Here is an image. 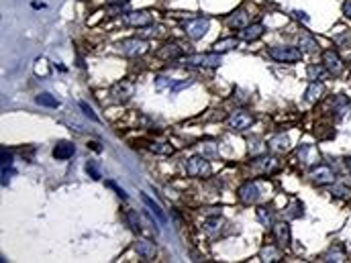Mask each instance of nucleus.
<instances>
[{
  "label": "nucleus",
  "mask_w": 351,
  "mask_h": 263,
  "mask_svg": "<svg viewBox=\"0 0 351 263\" xmlns=\"http://www.w3.org/2000/svg\"><path fill=\"white\" fill-rule=\"evenodd\" d=\"M35 100H37V104H39V106H47V108H57V106H59V100H57L55 96L47 94V92L39 94Z\"/></svg>",
  "instance_id": "nucleus-32"
},
{
  "label": "nucleus",
  "mask_w": 351,
  "mask_h": 263,
  "mask_svg": "<svg viewBox=\"0 0 351 263\" xmlns=\"http://www.w3.org/2000/svg\"><path fill=\"white\" fill-rule=\"evenodd\" d=\"M208 27H210V20L208 18H202V16H198V18H190L188 23H184V31H186V35L190 37V39H202L204 35H206V31H208Z\"/></svg>",
  "instance_id": "nucleus-8"
},
{
  "label": "nucleus",
  "mask_w": 351,
  "mask_h": 263,
  "mask_svg": "<svg viewBox=\"0 0 351 263\" xmlns=\"http://www.w3.org/2000/svg\"><path fill=\"white\" fill-rule=\"evenodd\" d=\"M309 178H311V182H313L315 186H329V184H335V182H337V176H335L333 167L323 165V163L313 165Z\"/></svg>",
  "instance_id": "nucleus-4"
},
{
  "label": "nucleus",
  "mask_w": 351,
  "mask_h": 263,
  "mask_svg": "<svg viewBox=\"0 0 351 263\" xmlns=\"http://www.w3.org/2000/svg\"><path fill=\"white\" fill-rule=\"evenodd\" d=\"M343 14H345L347 18H351V0H345V2H343Z\"/></svg>",
  "instance_id": "nucleus-44"
},
{
  "label": "nucleus",
  "mask_w": 351,
  "mask_h": 263,
  "mask_svg": "<svg viewBox=\"0 0 351 263\" xmlns=\"http://www.w3.org/2000/svg\"><path fill=\"white\" fill-rule=\"evenodd\" d=\"M108 188H113V190H117V194H119V196H121L123 200L127 198V194H125V190H123V188H119V186H117L115 182H108Z\"/></svg>",
  "instance_id": "nucleus-43"
},
{
  "label": "nucleus",
  "mask_w": 351,
  "mask_h": 263,
  "mask_svg": "<svg viewBox=\"0 0 351 263\" xmlns=\"http://www.w3.org/2000/svg\"><path fill=\"white\" fill-rule=\"evenodd\" d=\"M127 223L131 225L133 231H137V233L141 231V223H139V216H137L135 210H129V212H127Z\"/></svg>",
  "instance_id": "nucleus-36"
},
{
  "label": "nucleus",
  "mask_w": 351,
  "mask_h": 263,
  "mask_svg": "<svg viewBox=\"0 0 351 263\" xmlns=\"http://www.w3.org/2000/svg\"><path fill=\"white\" fill-rule=\"evenodd\" d=\"M221 229H223V223L218 221V216H212V218L204 221V225H202V231L206 235H210V237H216L221 233Z\"/></svg>",
  "instance_id": "nucleus-27"
},
{
  "label": "nucleus",
  "mask_w": 351,
  "mask_h": 263,
  "mask_svg": "<svg viewBox=\"0 0 351 263\" xmlns=\"http://www.w3.org/2000/svg\"><path fill=\"white\" fill-rule=\"evenodd\" d=\"M298 47H300L302 53H317L321 45L311 33H300L298 35Z\"/></svg>",
  "instance_id": "nucleus-18"
},
{
  "label": "nucleus",
  "mask_w": 351,
  "mask_h": 263,
  "mask_svg": "<svg viewBox=\"0 0 351 263\" xmlns=\"http://www.w3.org/2000/svg\"><path fill=\"white\" fill-rule=\"evenodd\" d=\"M331 115H335L337 121H341L343 117H347V113L351 111V102L343 96V94H337L333 100H331Z\"/></svg>",
  "instance_id": "nucleus-16"
},
{
  "label": "nucleus",
  "mask_w": 351,
  "mask_h": 263,
  "mask_svg": "<svg viewBox=\"0 0 351 263\" xmlns=\"http://www.w3.org/2000/svg\"><path fill=\"white\" fill-rule=\"evenodd\" d=\"M229 27H233V29H243V27H247L249 25V14H247V10H237V12H233L231 16H229Z\"/></svg>",
  "instance_id": "nucleus-22"
},
{
  "label": "nucleus",
  "mask_w": 351,
  "mask_h": 263,
  "mask_svg": "<svg viewBox=\"0 0 351 263\" xmlns=\"http://www.w3.org/2000/svg\"><path fill=\"white\" fill-rule=\"evenodd\" d=\"M133 94H135V86H133V82H127V80H121L111 88V96L117 102H127L133 98Z\"/></svg>",
  "instance_id": "nucleus-10"
},
{
  "label": "nucleus",
  "mask_w": 351,
  "mask_h": 263,
  "mask_svg": "<svg viewBox=\"0 0 351 263\" xmlns=\"http://www.w3.org/2000/svg\"><path fill=\"white\" fill-rule=\"evenodd\" d=\"M237 196H239V200H241L243 204H255V202L259 200V186H257L255 182H245V184L239 188Z\"/></svg>",
  "instance_id": "nucleus-12"
},
{
  "label": "nucleus",
  "mask_w": 351,
  "mask_h": 263,
  "mask_svg": "<svg viewBox=\"0 0 351 263\" xmlns=\"http://www.w3.org/2000/svg\"><path fill=\"white\" fill-rule=\"evenodd\" d=\"M259 257H261V261L272 263V261H280L282 255H280V249H276V247L270 245V247H264V249L259 251Z\"/></svg>",
  "instance_id": "nucleus-31"
},
{
  "label": "nucleus",
  "mask_w": 351,
  "mask_h": 263,
  "mask_svg": "<svg viewBox=\"0 0 351 263\" xmlns=\"http://www.w3.org/2000/svg\"><path fill=\"white\" fill-rule=\"evenodd\" d=\"M10 163H12V155H10V151L2 149V167H10Z\"/></svg>",
  "instance_id": "nucleus-42"
},
{
  "label": "nucleus",
  "mask_w": 351,
  "mask_h": 263,
  "mask_svg": "<svg viewBox=\"0 0 351 263\" xmlns=\"http://www.w3.org/2000/svg\"><path fill=\"white\" fill-rule=\"evenodd\" d=\"M123 20L129 27H149L153 23V14L149 10H133V12H127Z\"/></svg>",
  "instance_id": "nucleus-9"
},
{
  "label": "nucleus",
  "mask_w": 351,
  "mask_h": 263,
  "mask_svg": "<svg viewBox=\"0 0 351 263\" xmlns=\"http://www.w3.org/2000/svg\"><path fill=\"white\" fill-rule=\"evenodd\" d=\"M347 259V255H345V251L343 249H339V251H329L325 257H323V261H345Z\"/></svg>",
  "instance_id": "nucleus-35"
},
{
  "label": "nucleus",
  "mask_w": 351,
  "mask_h": 263,
  "mask_svg": "<svg viewBox=\"0 0 351 263\" xmlns=\"http://www.w3.org/2000/svg\"><path fill=\"white\" fill-rule=\"evenodd\" d=\"M349 63H351V57H349Z\"/></svg>",
  "instance_id": "nucleus-49"
},
{
  "label": "nucleus",
  "mask_w": 351,
  "mask_h": 263,
  "mask_svg": "<svg viewBox=\"0 0 351 263\" xmlns=\"http://www.w3.org/2000/svg\"><path fill=\"white\" fill-rule=\"evenodd\" d=\"M190 84H192V80H182V82H174V86H172L170 90H172V94H175V92H180L182 88H188Z\"/></svg>",
  "instance_id": "nucleus-41"
},
{
  "label": "nucleus",
  "mask_w": 351,
  "mask_h": 263,
  "mask_svg": "<svg viewBox=\"0 0 351 263\" xmlns=\"http://www.w3.org/2000/svg\"><path fill=\"white\" fill-rule=\"evenodd\" d=\"M323 65L327 68L329 76H333V78H339V76L345 72V63H343V59H341V57H339V53H337V51H333V49L323 51Z\"/></svg>",
  "instance_id": "nucleus-7"
},
{
  "label": "nucleus",
  "mask_w": 351,
  "mask_h": 263,
  "mask_svg": "<svg viewBox=\"0 0 351 263\" xmlns=\"http://www.w3.org/2000/svg\"><path fill=\"white\" fill-rule=\"evenodd\" d=\"M172 86H174V80H172V78H168V76L156 78V88H158V90H166V88H172Z\"/></svg>",
  "instance_id": "nucleus-37"
},
{
  "label": "nucleus",
  "mask_w": 351,
  "mask_h": 263,
  "mask_svg": "<svg viewBox=\"0 0 351 263\" xmlns=\"http://www.w3.org/2000/svg\"><path fill=\"white\" fill-rule=\"evenodd\" d=\"M331 194L337 198H351V186L347 182H335L331 188Z\"/></svg>",
  "instance_id": "nucleus-30"
},
{
  "label": "nucleus",
  "mask_w": 351,
  "mask_h": 263,
  "mask_svg": "<svg viewBox=\"0 0 351 263\" xmlns=\"http://www.w3.org/2000/svg\"><path fill=\"white\" fill-rule=\"evenodd\" d=\"M141 200L147 204V208L151 210V214H153V216H156L160 223H166V214H164V210H162V206H160L158 202H153V200H151L147 194H141Z\"/></svg>",
  "instance_id": "nucleus-26"
},
{
  "label": "nucleus",
  "mask_w": 351,
  "mask_h": 263,
  "mask_svg": "<svg viewBox=\"0 0 351 263\" xmlns=\"http://www.w3.org/2000/svg\"><path fill=\"white\" fill-rule=\"evenodd\" d=\"M306 74H309V80H313V82H323L327 76H329V72H327V68L323 65V63H311L309 65V70H306Z\"/></svg>",
  "instance_id": "nucleus-24"
},
{
  "label": "nucleus",
  "mask_w": 351,
  "mask_h": 263,
  "mask_svg": "<svg viewBox=\"0 0 351 263\" xmlns=\"http://www.w3.org/2000/svg\"><path fill=\"white\" fill-rule=\"evenodd\" d=\"M255 212H257V221H259L264 227H268V229H272V227H274V214H272V210H270V208L259 206Z\"/></svg>",
  "instance_id": "nucleus-29"
},
{
  "label": "nucleus",
  "mask_w": 351,
  "mask_h": 263,
  "mask_svg": "<svg viewBox=\"0 0 351 263\" xmlns=\"http://www.w3.org/2000/svg\"><path fill=\"white\" fill-rule=\"evenodd\" d=\"M80 108H82V113H84V115H86V117H88L90 121H94V123H98V117L94 115V111H92V108H90V106H88L86 102H80Z\"/></svg>",
  "instance_id": "nucleus-40"
},
{
  "label": "nucleus",
  "mask_w": 351,
  "mask_h": 263,
  "mask_svg": "<svg viewBox=\"0 0 351 263\" xmlns=\"http://www.w3.org/2000/svg\"><path fill=\"white\" fill-rule=\"evenodd\" d=\"M272 233H274V239L278 243L280 249H286L292 241V233H290V225L288 223H276L272 227Z\"/></svg>",
  "instance_id": "nucleus-13"
},
{
  "label": "nucleus",
  "mask_w": 351,
  "mask_h": 263,
  "mask_svg": "<svg viewBox=\"0 0 351 263\" xmlns=\"http://www.w3.org/2000/svg\"><path fill=\"white\" fill-rule=\"evenodd\" d=\"M237 45H239V37H227V39L216 41L212 47H214V51H216V53H227V51L235 49Z\"/></svg>",
  "instance_id": "nucleus-25"
},
{
  "label": "nucleus",
  "mask_w": 351,
  "mask_h": 263,
  "mask_svg": "<svg viewBox=\"0 0 351 263\" xmlns=\"http://www.w3.org/2000/svg\"><path fill=\"white\" fill-rule=\"evenodd\" d=\"M323 94H325L323 82H311L309 88H306V92H304V100L311 102V104H315V102H319L323 98Z\"/></svg>",
  "instance_id": "nucleus-19"
},
{
  "label": "nucleus",
  "mask_w": 351,
  "mask_h": 263,
  "mask_svg": "<svg viewBox=\"0 0 351 263\" xmlns=\"http://www.w3.org/2000/svg\"><path fill=\"white\" fill-rule=\"evenodd\" d=\"M253 169H257L259 173H274L280 169V161L276 157H266V155H259L255 161H253Z\"/></svg>",
  "instance_id": "nucleus-14"
},
{
  "label": "nucleus",
  "mask_w": 351,
  "mask_h": 263,
  "mask_svg": "<svg viewBox=\"0 0 351 263\" xmlns=\"http://www.w3.org/2000/svg\"><path fill=\"white\" fill-rule=\"evenodd\" d=\"M184 53V49L178 45V43H166L162 49H160V57L162 59H180Z\"/></svg>",
  "instance_id": "nucleus-23"
},
{
  "label": "nucleus",
  "mask_w": 351,
  "mask_h": 263,
  "mask_svg": "<svg viewBox=\"0 0 351 263\" xmlns=\"http://www.w3.org/2000/svg\"><path fill=\"white\" fill-rule=\"evenodd\" d=\"M200 155H204L208 159H218V145L212 143V141L200 143Z\"/></svg>",
  "instance_id": "nucleus-28"
},
{
  "label": "nucleus",
  "mask_w": 351,
  "mask_h": 263,
  "mask_svg": "<svg viewBox=\"0 0 351 263\" xmlns=\"http://www.w3.org/2000/svg\"><path fill=\"white\" fill-rule=\"evenodd\" d=\"M151 151L153 153H160V155H172L174 153V147L170 143H151Z\"/></svg>",
  "instance_id": "nucleus-34"
},
{
  "label": "nucleus",
  "mask_w": 351,
  "mask_h": 263,
  "mask_svg": "<svg viewBox=\"0 0 351 263\" xmlns=\"http://www.w3.org/2000/svg\"><path fill=\"white\" fill-rule=\"evenodd\" d=\"M266 33V27L261 23H253V25H247L243 29H239V39L241 41H257L261 35Z\"/></svg>",
  "instance_id": "nucleus-15"
},
{
  "label": "nucleus",
  "mask_w": 351,
  "mask_h": 263,
  "mask_svg": "<svg viewBox=\"0 0 351 263\" xmlns=\"http://www.w3.org/2000/svg\"><path fill=\"white\" fill-rule=\"evenodd\" d=\"M76 153V147L72 145V143H68V141H59L55 147H53V157L55 159H70L72 155Z\"/></svg>",
  "instance_id": "nucleus-21"
},
{
  "label": "nucleus",
  "mask_w": 351,
  "mask_h": 263,
  "mask_svg": "<svg viewBox=\"0 0 351 263\" xmlns=\"http://www.w3.org/2000/svg\"><path fill=\"white\" fill-rule=\"evenodd\" d=\"M266 149H268V145H261V141H259V139H253V141H249V153H251L253 157H259V155H264V153H266Z\"/></svg>",
  "instance_id": "nucleus-33"
},
{
  "label": "nucleus",
  "mask_w": 351,
  "mask_h": 263,
  "mask_svg": "<svg viewBox=\"0 0 351 263\" xmlns=\"http://www.w3.org/2000/svg\"><path fill=\"white\" fill-rule=\"evenodd\" d=\"M268 53L272 59H276L280 63H296L302 59V51L292 45H274L268 49Z\"/></svg>",
  "instance_id": "nucleus-1"
},
{
  "label": "nucleus",
  "mask_w": 351,
  "mask_h": 263,
  "mask_svg": "<svg viewBox=\"0 0 351 263\" xmlns=\"http://www.w3.org/2000/svg\"><path fill=\"white\" fill-rule=\"evenodd\" d=\"M296 159H298L300 163H304V165H317V163L321 161V155H319L317 147L304 143V145H300V147L296 149Z\"/></svg>",
  "instance_id": "nucleus-11"
},
{
  "label": "nucleus",
  "mask_w": 351,
  "mask_h": 263,
  "mask_svg": "<svg viewBox=\"0 0 351 263\" xmlns=\"http://www.w3.org/2000/svg\"><path fill=\"white\" fill-rule=\"evenodd\" d=\"M129 0H108V4H127Z\"/></svg>",
  "instance_id": "nucleus-46"
},
{
  "label": "nucleus",
  "mask_w": 351,
  "mask_h": 263,
  "mask_svg": "<svg viewBox=\"0 0 351 263\" xmlns=\"http://www.w3.org/2000/svg\"><path fill=\"white\" fill-rule=\"evenodd\" d=\"M255 123V117L251 115V113H247V111H235V113H231L229 115V119H227V125H229V129L231 131H247L251 125Z\"/></svg>",
  "instance_id": "nucleus-5"
},
{
  "label": "nucleus",
  "mask_w": 351,
  "mask_h": 263,
  "mask_svg": "<svg viewBox=\"0 0 351 263\" xmlns=\"http://www.w3.org/2000/svg\"><path fill=\"white\" fill-rule=\"evenodd\" d=\"M186 173L190 178H202V176H208L210 173V163H208V157L204 155H194L186 161Z\"/></svg>",
  "instance_id": "nucleus-6"
},
{
  "label": "nucleus",
  "mask_w": 351,
  "mask_h": 263,
  "mask_svg": "<svg viewBox=\"0 0 351 263\" xmlns=\"http://www.w3.org/2000/svg\"><path fill=\"white\" fill-rule=\"evenodd\" d=\"M268 149L274 151V153H286V151L290 149V139H288V135H284V133L274 135V137L268 141Z\"/></svg>",
  "instance_id": "nucleus-17"
},
{
  "label": "nucleus",
  "mask_w": 351,
  "mask_h": 263,
  "mask_svg": "<svg viewBox=\"0 0 351 263\" xmlns=\"http://www.w3.org/2000/svg\"><path fill=\"white\" fill-rule=\"evenodd\" d=\"M135 251H137V255H141L143 259H151V257L156 255V243L149 241V239H137Z\"/></svg>",
  "instance_id": "nucleus-20"
},
{
  "label": "nucleus",
  "mask_w": 351,
  "mask_h": 263,
  "mask_svg": "<svg viewBox=\"0 0 351 263\" xmlns=\"http://www.w3.org/2000/svg\"><path fill=\"white\" fill-rule=\"evenodd\" d=\"M35 72H37V76H41V78H45V76L49 74V68H47V61H45V59H37V61H35Z\"/></svg>",
  "instance_id": "nucleus-38"
},
{
  "label": "nucleus",
  "mask_w": 351,
  "mask_h": 263,
  "mask_svg": "<svg viewBox=\"0 0 351 263\" xmlns=\"http://www.w3.org/2000/svg\"><path fill=\"white\" fill-rule=\"evenodd\" d=\"M292 14H294V16H296V18H300V20H304V23H306V20H309V16H306V14H304V12H298V10H294V12H292Z\"/></svg>",
  "instance_id": "nucleus-45"
},
{
  "label": "nucleus",
  "mask_w": 351,
  "mask_h": 263,
  "mask_svg": "<svg viewBox=\"0 0 351 263\" xmlns=\"http://www.w3.org/2000/svg\"><path fill=\"white\" fill-rule=\"evenodd\" d=\"M119 51L123 53V55H127V57H139V55H143V53H147L149 51V43L145 41V39H137V37H131V39H125V41H121L119 45Z\"/></svg>",
  "instance_id": "nucleus-3"
},
{
  "label": "nucleus",
  "mask_w": 351,
  "mask_h": 263,
  "mask_svg": "<svg viewBox=\"0 0 351 263\" xmlns=\"http://www.w3.org/2000/svg\"><path fill=\"white\" fill-rule=\"evenodd\" d=\"M182 63L188 68H218L221 65V53H194L182 57Z\"/></svg>",
  "instance_id": "nucleus-2"
},
{
  "label": "nucleus",
  "mask_w": 351,
  "mask_h": 263,
  "mask_svg": "<svg viewBox=\"0 0 351 263\" xmlns=\"http://www.w3.org/2000/svg\"><path fill=\"white\" fill-rule=\"evenodd\" d=\"M90 147H92L96 153H100V147H98V143H90Z\"/></svg>",
  "instance_id": "nucleus-47"
},
{
  "label": "nucleus",
  "mask_w": 351,
  "mask_h": 263,
  "mask_svg": "<svg viewBox=\"0 0 351 263\" xmlns=\"http://www.w3.org/2000/svg\"><path fill=\"white\" fill-rule=\"evenodd\" d=\"M345 165H347V169H349V173H351V157L345 159Z\"/></svg>",
  "instance_id": "nucleus-48"
},
{
  "label": "nucleus",
  "mask_w": 351,
  "mask_h": 263,
  "mask_svg": "<svg viewBox=\"0 0 351 263\" xmlns=\"http://www.w3.org/2000/svg\"><path fill=\"white\" fill-rule=\"evenodd\" d=\"M86 173L92 178V180H100L102 176H100V171H98V167H96V163L94 161H88L86 163Z\"/></svg>",
  "instance_id": "nucleus-39"
}]
</instances>
